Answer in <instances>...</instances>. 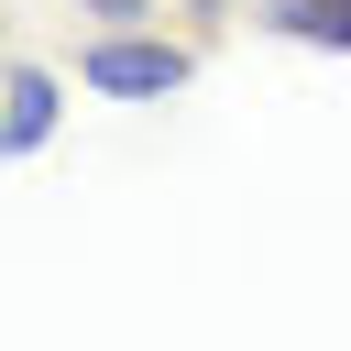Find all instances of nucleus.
Listing matches in <instances>:
<instances>
[{"label": "nucleus", "instance_id": "1", "mask_svg": "<svg viewBox=\"0 0 351 351\" xmlns=\"http://www.w3.org/2000/svg\"><path fill=\"white\" fill-rule=\"evenodd\" d=\"M197 77V44H176V33H143V22H121V33H88V55H77V88H99V99H176Z\"/></svg>", "mask_w": 351, "mask_h": 351}, {"label": "nucleus", "instance_id": "2", "mask_svg": "<svg viewBox=\"0 0 351 351\" xmlns=\"http://www.w3.org/2000/svg\"><path fill=\"white\" fill-rule=\"evenodd\" d=\"M44 132H55V66H44V55H22V66H11L0 143H11V154H44Z\"/></svg>", "mask_w": 351, "mask_h": 351}, {"label": "nucleus", "instance_id": "3", "mask_svg": "<svg viewBox=\"0 0 351 351\" xmlns=\"http://www.w3.org/2000/svg\"><path fill=\"white\" fill-rule=\"evenodd\" d=\"M252 22L285 33V44H329V55H351V0H263Z\"/></svg>", "mask_w": 351, "mask_h": 351}, {"label": "nucleus", "instance_id": "4", "mask_svg": "<svg viewBox=\"0 0 351 351\" xmlns=\"http://www.w3.org/2000/svg\"><path fill=\"white\" fill-rule=\"evenodd\" d=\"M77 11H88L99 33H121V22H154V0H77Z\"/></svg>", "mask_w": 351, "mask_h": 351}]
</instances>
